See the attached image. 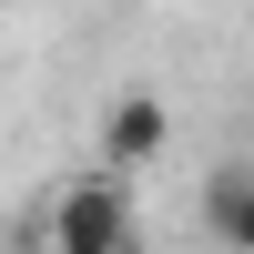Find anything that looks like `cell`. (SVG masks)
Returning a JSON list of instances; mask_svg holds the SVG:
<instances>
[{
    "mask_svg": "<svg viewBox=\"0 0 254 254\" xmlns=\"http://www.w3.org/2000/svg\"><path fill=\"white\" fill-rule=\"evenodd\" d=\"M203 234L224 254H254V163H224V173L203 183Z\"/></svg>",
    "mask_w": 254,
    "mask_h": 254,
    "instance_id": "3",
    "label": "cell"
},
{
    "mask_svg": "<svg viewBox=\"0 0 254 254\" xmlns=\"http://www.w3.org/2000/svg\"><path fill=\"white\" fill-rule=\"evenodd\" d=\"M163 142H173V102L163 92H112L102 102V163L112 173H142Z\"/></svg>",
    "mask_w": 254,
    "mask_h": 254,
    "instance_id": "2",
    "label": "cell"
},
{
    "mask_svg": "<svg viewBox=\"0 0 254 254\" xmlns=\"http://www.w3.org/2000/svg\"><path fill=\"white\" fill-rule=\"evenodd\" d=\"M31 254H142V203L132 173L92 163V173H61L31 214Z\"/></svg>",
    "mask_w": 254,
    "mask_h": 254,
    "instance_id": "1",
    "label": "cell"
}]
</instances>
